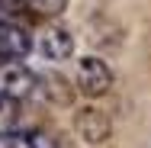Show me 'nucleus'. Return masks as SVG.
I'll return each mask as SVG.
<instances>
[{"mask_svg": "<svg viewBox=\"0 0 151 148\" xmlns=\"http://www.w3.org/2000/svg\"><path fill=\"white\" fill-rule=\"evenodd\" d=\"M16 122H19V103L0 97V135H3V132H13Z\"/></svg>", "mask_w": 151, "mask_h": 148, "instance_id": "obj_9", "label": "nucleus"}, {"mask_svg": "<svg viewBox=\"0 0 151 148\" xmlns=\"http://www.w3.org/2000/svg\"><path fill=\"white\" fill-rule=\"evenodd\" d=\"M3 142H0V148H55L52 145V139L48 135H42V132H3L0 135Z\"/></svg>", "mask_w": 151, "mask_h": 148, "instance_id": "obj_7", "label": "nucleus"}, {"mask_svg": "<svg viewBox=\"0 0 151 148\" xmlns=\"http://www.w3.org/2000/svg\"><path fill=\"white\" fill-rule=\"evenodd\" d=\"M74 129H77V135H81L84 142L100 145V142H106V139H109L113 122H109V116H106L103 110H96V106H84V110H77Z\"/></svg>", "mask_w": 151, "mask_h": 148, "instance_id": "obj_5", "label": "nucleus"}, {"mask_svg": "<svg viewBox=\"0 0 151 148\" xmlns=\"http://www.w3.org/2000/svg\"><path fill=\"white\" fill-rule=\"evenodd\" d=\"M32 48V35L13 19H0V61H23Z\"/></svg>", "mask_w": 151, "mask_h": 148, "instance_id": "obj_4", "label": "nucleus"}, {"mask_svg": "<svg viewBox=\"0 0 151 148\" xmlns=\"http://www.w3.org/2000/svg\"><path fill=\"white\" fill-rule=\"evenodd\" d=\"M35 93V74L19 61H0V97L6 100H26Z\"/></svg>", "mask_w": 151, "mask_h": 148, "instance_id": "obj_1", "label": "nucleus"}, {"mask_svg": "<svg viewBox=\"0 0 151 148\" xmlns=\"http://www.w3.org/2000/svg\"><path fill=\"white\" fill-rule=\"evenodd\" d=\"M19 3H23V10H29L35 16H58L68 6V0H19Z\"/></svg>", "mask_w": 151, "mask_h": 148, "instance_id": "obj_8", "label": "nucleus"}, {"mask_svg": "<svg viewBox=\"0 0 151 148\" xmlns=\"http://www.w3.org/2000/svg\"><path fill=\"white\" fill-rule=\"evenodd\" d=\"M77 87L81 93H87V97H103V93H109L113 87V71H109V64L103 58H87L77 61Z\"/></svg>", "mask_w": 151, "mask_h": 148, "instance_id": "obj_2", "label": "nucleus"}, {"mask_svg": "<svg viewBox=\"0 0 151 148\" xmlns=\"http://www.w3.org/2000/svg\"><path fill=\"white\" fill-rule=\"evenodd\" d=\"M32 48L45 61H68L74 55V39H71V32L61 29V26H45V29L35 32Z\"/></svg>", "mask_w": 151, "mask_h": 148, "instance_id": "obj_3", "label": "nucleus"}, {"mask_svg": "<svg viewBox=\"0 0 151 148\" xmlns=\"http://www.w3.org/2000/svg\"><path fill=\"white\" fill-rule=\"evenodd\" d=\"M19 10H23L19 0H0V19H13L19 16Z\"/></svg>", "mask_w": 151, "mask_h": 148, "instance_id": "obj_10", "label": "nucleus"}, {"mask_svg": "<svg viewBox=\"0 0 151 148\" xmlns=\"http://www.w3.org/2000/svg\"><path fill=\"white\" fill-rule=\"evenodd\" d=\"M35 87H42V93L55 103H71L74 100V90L71 81H64L61 74H45V77H35Z\"/></svg>", "mask_w": 151, "mask_h": 148, "instance_id": "obj_6", "label": "nucleus"}]
</instances>
